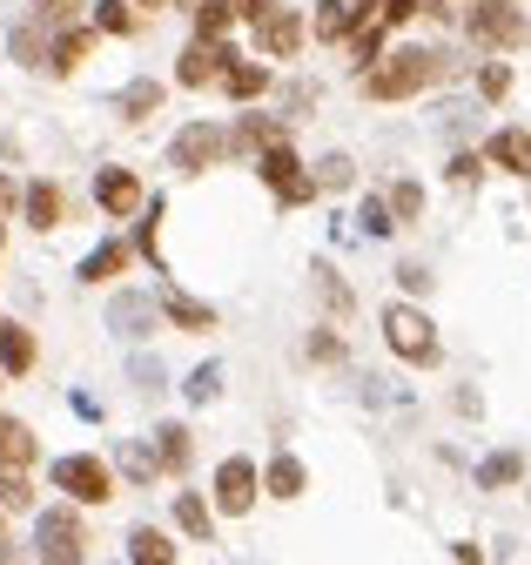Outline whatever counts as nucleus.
<instances>
[{"mask_svg":"<svg viewBox=\"0 0 531 565\" xmlns=\"http://www.w3.org/2000/svg\"><path fill=\"white\" fill-rule=\"evenodd\" d=\"M444 75H451V54L444 47H390L364 75V95L370 102H411V95H424Z\"/></svg>","mask_w":531,"mask_h":565,"instance_id":"1","label":"nucleus"},{"mask_svg":"<svg viewBox=\"0 0 531 565\" xmlns=\"http://www.w3.org/2000/svg\"><path fill=\"white\" fill-rule=\"evenodd\" d=\"M383 343H390L404 364H437V358H444L437 323H431L418 303H383Z\"/></svg>","mask_w":531,"mask_h":565,"instance_id":"2","label":"nucleus"},{"mask_svg":"<svg viewBox=\"0 0 531 565\" xmlns=\"http://www.w3.org/2000/svg\"><path fill=\"white\" fill-rule=\"evenodd\" d=\"M54 491H68L75 505H108L115 499V471L101 465V458H88V451H68V458H54Z\"/></svg>","mask_w":531,"mask_h":565,"instance_id":"3","label":"nucleus"},{"mask_svg":"<svg viewBox=\"0 0 531 565\" xmlns=\"http://www.w3.org/2000/svg\"><path fill=\"white\" fill-rule=\"evenodd\" d=\"M472 41L491 47V54H511L531 41V21L518 14V0H478L472 8Z\"/></svg>","mask_w":531,"mask_h":565,"instance_id":"4","label":"nucleus"},{"mask_svg":"<svg viewBox=\"0 0 531 565\" xmlns=\"http://www.w3.org/2000/svg\"><path fill=\"white\" fill-rule=\"evenodd\" d=\"M82 519H75V505H47L41 519H34V552H41V565H82Z\"/></svg>","mask_w":531,"mask_h":565,"instance_id":"5","label":"nucleus"},{"mask_svg":"<svg viewBox=\"0 0 531 565\" xmlns=\"http://www.w3.org/2000/svg\"><path fill=\"white\" fill-rule=\"evenodd\" d=\"M229 156V128H216V121H188L175 141H169V169H182V175H203V169H216Z\"/></svg>","mask_w":531,"mask_h":565,"instance_id":"6","label":"nucleus"},{"mask_svg":"<svg viewBox=\"0 0 531 565\" xmlns=\"http://www.w3.org/2000/svg\"><path fill=\"white\" fill-rule=\"evenodd\" d=\"M256 175L270 182V195H277L283 209H296V202H310V195H316V175L296 162V149H290V141H277L270 156H256Z\"/></svg>","mask_w":531,"mask_h":565,"instance_id":"7","label":"nucleus"},{"mask_svg":"<svg viewBox=\"0 0 531 565\" xmlns=\"http://www.w3.org/2000/svg\"><path fill=\"white\" fill-rule=\"evenodd\" d=\"M229 67H236V54H229L223 41H188L182 61H175V82H182V88H209V82L229 75Z\"/></svg>","mask_w":531,"mask_h":565,"instance_id":"8","label":"nucleus"},{"mask_svg":"<svg viewBox=\"0 0 531 565\" xmlns=\"http://www.w3.org/2000/svg\"><path fill=\"white\" fill-rule=\"evenodd\" d=\"M256 491H262V478H256L249 458H223V465H216V512L242 519V512L256 505Z\"/></svg>","mask_w":531,"mask_h":565,"instance_id":"9","label":"nucleus"},{"mask_svg":"<svg viewBox=\"0 0 531 565\" xmlns=\"http://www.w3.org/2000/svg\"><path fill=\"white\" fill-rule=\"evenodd\" d=\"M370 14H377V0H316V21H310V34L337 47V41H350V34L370 21Z\"/></svg>","mask_w":531,"mask_h":565,"instance_id":"10","label":"nucleus"},{"mask_svg":"<svg viewBox=\"0 0 531 565\" xmlns=\"http://www.w3.org/2000/svg\"><path fill=\"white\" fill-rule=\"evenodd\" d=\"M155 317H162V303H155V297H142V290H121V297L108 303V330H115V337H128V343L149 337V330H155Z\"/></svg>","mask_w":531,"mask_h":565,"instance_id":"11","label":"nucleus"},{"mask_svg":"<svg viewBox=\"0 0 531 565\" xmlns=\"http://www.w3.org/2000/svg\"><path fill=\"white\" fill-rule=\"evenodd\" d=\"M277 141H290V128H283L277 115H242V121L229 128V156H270Z\"/></svg>","mask_w":531,"mask_h":565,"instance_id":"12","label":"nucleus"},{"mask_svg":"<svg viewBox=\"0 0 531 565\" xmlns=\"http://www.w3.org/2000/svg\"><path fill=\"white\" fill-rule=\"evenodd\" d=\"M95 202L108 209V216H136V209H142V182H136V169H101L95 175Z\"/></svg>","mask_w":531,"mask_h":565,"instance_id":"13","label":"nucleus"},{"mask_svg":"<svg viewBox=\"0 0 531 565\" xmlns=\"http://www.w3.org/2000/svg\"><path fill=\"white\" fill-rule=\"evenodd\" d=\"M155 303H162V317H169L175 330H216V310H209L203 297L175 290V282H162V290H155Z\"/></svg>","mask_w":531,"mask_h":565,"instance_id":"14","label":"nucleus"},{"mask_svg":"<svg viewBox=\"0 0 531 565\" xmlns=\"http://www.w3.org/2000/svg\"><path fill=\"white\" fill-rule=\"evenodd\" d=\"M485 162L505 169V175H524V182H531V135H524V128H498V135L485 141Z\"/></svg>","mask_w":531,"mask_h":565,"instance_id":"15","label":"nucleus"},{"mask_svg":"<svg viewBox=\"0 0 531 565\" xmlns=\"http://www.w3.org/2000/svg\"><path fill=\"white\" fill-rule=\"evenodd\" d=\"M256 47L270 54V61H296V47H303V21H296L290 8H277L270 21L256 28Z\"/></svg>","mask_w":531,"mask_h":565,"instance_id":"16","label":"nucleus"},{"mask_svg":"<svg viewBox=\"0 0 531 565\" xmlns=\"http://www.w3.org/2000/svg\"><path fill=\"white\" fill-rule=\"evenodd\" d=\"M34 458H41V438L28 431L21 417H8V411H0V471H28Z\"/></svg>","mask_w":531,"mask_h":565,"instance_id":"17","label":"nucleus"},{"mask_svg":"<svg viewBox=\"0 0 531 565\" xmlns=\"http://www.w3.org/2000/svg\"><path fill=\"white\" fill-rule=\"evenodd\" d=\"M303 484H310V471H303V458H290V451H277L270 458V471H262V491H270V499H303Z\"/></svg>","mask_w":531,"mask_h":565,"instance_id":"18","label":"nucleus"},{"mask_svg":"<svg viewBox=\"0 0 531 565\" xmlns=\"http://www.w3.org/2000/svg\"><path fill=\"white\" fill-rule=\"evenodd\" d=\"M0 371H8V377H28L34 371V330L0 323Z\"/></svg>","mask_w":531,"mask_h":565,"instance_id":"19","label":"nucleus"},{"mask_svg":"<svg viewBox=\"0 0 531 565\" xmlns=\"http://www.w3.org/2000/svg\"><path fill=\"white\" fill-rule=\"evenodd\" d=\"M21 209H28V230H61V189L54 182H28Z\"/></svg>","mask_w":531,"mask_h":565,"instance_id":"20","label":"nucleus"},{"mask_svg":"<svg viewBox=\"0 0 531 565\" xmlns=\"http://www.w3.org/2000/svg\"><path fill=\"white\" fill-rule=\"evenodd\" d=\"M128 565H175V545H169V532H155V525H136V532H128Z\"/></svg>","mask_w":531,"mask_h":565,"instance_id":"21","label":"nucleus"},{"mask_svg":"<svg viewBox=\"0 0 531 565\" xmlns=\"http://www.w3.org/2000/svg\"><path fill=\"white\" fill-rule=\"evenodd\" d=\"M223 95H229V102H256V95H270V67H262V61H236L229 75H223Z\"/></svg>","mask_w":531,"mask_h":565,"instance_id":"22","label":"nucleus"},{"mask_svg":"<svg viewBox=\"0 0 531 565\" xmlns=\"http://www.w3.org/2000/svg\"><path fill=\"white\" fill-rule=\"evenodd\" d=\"M88 47H95V28H68V34H54L47 67H54V75H75V67L88 61Z\"/></svg>","mask_w":531,"mask_h":565,"instance_id":"23","label":"nucleus"},{"mask_svg":"<svg viewBox=\"0 0 531 565\" xmlns=\"http://www.w3.org/2000/svg\"><path fill=\"white\" fill-rule=\"evenodd\" d=\"M128 256H136L128 243H101V249H88V256H82V269H75V276H82V282H108V276H121V269H128Z\"/></svg>","mask_w":531,"mask_h":565,"instance_id":"24","label":"nucleus"},{"mask_svg":"<svg viewBox=\"0 0 531 565\" xmlns=\"http://www.w3.org/2000/svg\"><path fill=\"white\" fill-rule=\"evenodd\" d=\"M115 465L128 471V484H149V478H162V458H155V445H142V438H128V445L115 451Z\"/></svg>","mask_w":531,"mask_h":565,"instance_id":"25","label":"nucleus"},{"mask_svg":"<svg viewBox=\"0 0 531 565\" xmlns=\"http://www.w3.org/2000/svg\"><path fill=\"white\" fill-rule=\"evenodd\" d=\"M8 47H14V61H21V67H41V61L54 54V41H47V28H41V21H21V28L8 34Z\"/></svg>","mask_w":531,"mask_h":565,"instance_id":"26","label":"nucleus"},{"mask_svg":"<svg viewBox=\"0 0 531 565\" xmlns=\"http://www.w3.org/2000/svg\"><path fill=\"white\" fill-rule=\"evenodd\" d=\"M175 525H182L188 539H203V545H209V532H216V512H209L203 499H195V491H175Z\"/></svg>","mask_w":531,"mask_h":565,"instance_id":"27","label":"nucleus"},{"mask_svg":"<svg viewBox=\"0 0 531 565\" xmlns=\"http://www.w3.org/2000/svg\"><path fill=\"white\" fill-rule=\"evenodd\" d=\"M310 276H316V297L329 303V317H350V310H357V297H350V282H344L337 269H329V263H316Z\"/></svg>","mask_w":531,"mask_h":565,"instance_id":"28","label":"nucleus"},{"mask_svg":"<svg viewBox=\"0 0 531 565\" xmlns=\"http://www.w3.org/2000/svg\"><path fill=\"white\" fill-rule=\"evenodd\" d=\"M162 108V82H128L121 88V121H149Z\"/></svg>","mask_w":531,"mask_h":565,"instance_id":"29","label":"nucleus"},{"mask_svg":"<svg viewBox=\"0 0 531 565\" xmlns=\"http://www.w3.org/2000/svg\"><path fill=\"white\" fill-rule=\"evenodd\" d=\"M518 478H524V458H518V451H491V458L478 465V484H485V491H505V484H518Z\"/></svg>","mask_w":531,"mask_h":565,"instance_id":"30","label":"nucleus"},{"mask_svg":"<svg viewBox=\"0 0 531 565\" xmlns=\"http://www.w3.org/2000/svg\"><path fill=\"white\" fill-rule=\"evenodd\" d=\"M155 458H162V471H188V431L182 424H162L155 431Z\"/></svg>","mask_w":531,"mask_h":565,"instance_id":"31","label":"nucleus"},{"mask_svg":"<svg viewBox=\"0 0 531 565\" xmlns=\"http://www.w3.org/2000/svg\"><path fill=\"white\" fill-rule=\"evenodd\" d=\"M28 8H34V21H41V28H61V34H68V28L82 21L88 0H28Z\"/></svg>","mask_w":531,"mask_h":565,"instance_id":"32","label":"nucleus"},{"mask_svg":"<svg viewBox=\"0 0 531 565\" xmlns=\"http://www.w3.org/2000/svg\"><path fill=\"white\" fill-rule=\"evenodd\" d=\"M229 21H236V0H209V8L195 14V41H223Z\"/></svg>","mask_w":531,"mask_h":565,"instance_id":"33","label":"nucleus"},{"mask_svg":"<svg viewBox=\"0 0 531 565\" xmlns=\"http://www.w3.org/2000/svg\"><path fill=\"white\" fill-rule=\"evenodd\" d=\"M357 182V162L344 156V149H329L323 162H316V189H350Z\"/></svg>","mask_w":531,"mask_h":565,"instance_id":"34","label":"nucleus"},{"mask_svg":"<svg viewBox=\"0 0 531 565\" xmlns=\"http://www.w3.org/2000/svg\"><path fill=\"white\" fill-rule=\"evenodd\" d=\"M182 391H188V404H216L223 397V364H195Z\"/></svg>","mask_w":531,"mask_h":565,"instance_id":"35","label":"nucleus"},{"mask_svg":"<svg viewBox=\"0 0 531 565\" xmlns=\"http://www.w3.org/2000/svg\"><path fill=\"white\" fill-rule=\"evenodd\" d=\"M383 202H390V216H397V223H418V216H424V189H418V182H390Z\"/></svg>","mask_w":531,"mask_h":565,"instance_id":"36","label":"nucleus"},{"mask_svg":"<svg viewBox=\"0 0 531 565\" xmlns=\"http://www.w3.org/2000/svg\"><path fill=\"white\" fill-rule=\"evenodd\" d=\"M95 28H101V34H136L142 21L128 14V0H95Z\"/></svg>","mask_w":531,"mask_h":565,"instance_id":"37","label":"nucleus"},{"mask_svg":"<svg viewBox=\"0 0 531 565\" xmlns=\"http://www.w3.org/2000/svg\"><path fill=\"white\" fill-rule=\"evenodd\" d=\"M28 505H34L28 471H0V512H28Z\"/></svg>","mask_w":531,"mask_h":565,"instance_id":"38","label":"nucleus"},{"mask_svg":"<svg viewBox=\"0 0 531 565\" xmlns=\"http://www.w3.org/2000/svg\"><path fill=\"white\" fill-rule=\"evenodd\" d=\"M357 223H364V236H390V230H397V216H390V202H383V195H364Z\"/></svg>","mask_w":531,"mask_h":565,"instance_id":"39","label":"nucleus"},{"mask_svg":"<svg viewBox=\"0 0 531 565\" xmlns=\"http://www.w3.org/2000/svg\"><path fill=\"white\" fill-rule=\"evenodd\" d=\"M478 95H485V102H505V95H511V67H505V61H485Z\"/></svg>","mask_w":531,"mask_h":565,"instance_id":"40","label":"nucleus"},{"mask_svg":"<svg viewBox=\"0 0 531 565\" xmlns=\"http://www.w3.org/2000/svg\"><path fill=\"white\" fill-rule=\"evenodd\" d=\"M155 223H162V202H149V216H142V230H136V249L162 269V249H155Z\"/></svg>","mask_w":531,"mask_h":565,"instance_id":"41","label":"nucleus"},{"mask_svg":"<svg viewBox=\"0 0 531 565\" xmlns=\"http://www.w3.org/2000/svg\"><path fill=\"white\" fill-rule=\"evenodd\" d=\"M457 189H478V175H485V156H451V169H444Z\"/></svg>","mask_w":531,"mask_h":565,"instance_id":"42","label":"nucleus"},{"mask_svg":"<svg viewBox=\"0 0 531 565\" xmlns=\"http://www.w3.org/2000/svg\"><path fill=\"white\" fill-rule=\"evenodd\" d=\"M310 358H316V364H344V337H337V330H316V337H310Z\"/></svg>","mask_w":531,"mask_h":565,"instance_id":"43","label":"nucleus"},{"mask_svg":"<svg viewBox=\"0 0 531 565\" xmlns=\"http://www.w3.org/2000/svg\"><path fill=\"white\" fill-rule=\"evenodd\" d=\"M136 391H149V397L162 391V364L155 358H136Z\"/></svg>","mask_w":531,"mask_h":565,"instance_id":"44","label":"nucleus"},{"mask_svg":"<svg viewBox=\"0 0 531 565\" xmlns=\"http://www.w3.org/2000/svg\"><path fill=\"white\" fill-rule=\"evenodd\" d=\"M236 14H242V21H256V28H262V21H270V14H277V0H236Z\"/></svg>","mask_w":531,"mask_h":565,"instance_id":"45","label":"nucleus"},{"mask_svg":"<svg viewBox=\"0 0 531 565\" xmlns=\"http://www.w3.org/2000/svg\"><path fill=\"white\" fill-rule=\"evenodd\" d=\"M14 202H21V182H14L8 169H0V216H8V209H14Z\"/></svg>","mask_w":531,"mask_h":565,"instance_id":"46","label":"nucleus"},{"mask_svg":"<svg viewBox=\"0 0 531 565\" xmlns=\"http://www.w3.org/2000/svg\"><path fill=\"white\" fill-rule=\"evenodd\" d=\"M451 565H478V545H451Z\"/></svg>","mask_w":531,"mask_h":565,"instance_id":"47","label":"nucleus"},{"mask_svg":"<svg viewBox=\"0 0 531 565\" xmlns=\"http://www.w3.org/2000/svg\"><path fill=\"white\" fill-rule=\"evenodd\" d=\"M175 8H182V14H203V8H209V0H175Z\"/></svg>","mask_w":531,"mask_h":565,"instance_id":"48","label":"nucleus"},{"mask_svg":"<svg viewBox=\"0 0 531 565\" xmlns=\"http://www.w3.org/2000/svg\"><path fill=\"white\" fill-rule=\"evenodd\" d=\"M14 558H21V552H14V545H8V539H0V565H14Z\"/></svg>","mask_w":531,"mask_h":565,"instance_id":"49","label":"nucleus"},{"mask_svg":"<svg viewBox=\"0 0 531 565\" xmlns=\"http://www.w3.org/2000/svg\"><path fill=\"white\" fill-rule=\"evenodd\" d=\"M136 8H162V0H136Z\"/></svg>","mask_w":531,"mask_h":565,"instance_id":"50","label":"nucleus"},{"mask_svg":"<svg viewBox=\"0 0 531 565\" xmlns=\"http://www.w3.org/2000/svg\"><path fill=\"white\" fill-rule=\"evenodd\" d=\"M0 384H8V371H0Z\"/></svg>","mask_w":531,"mask_h":565,"instance_id":"51","label":"nucleus"},{"mask_svg":"<svg viewBox=\"0 0 531 565\" xmlns=\"http://www.w3.org/2000/svg\"><path fill=\"white\" fill-rule=\"evenodd\" d=\"M0 243H8V230H0Z\"/></svg>","mask_w":531,"mask_h":565,"instance_id":"52","label":"nucleus"}]
</instances>
